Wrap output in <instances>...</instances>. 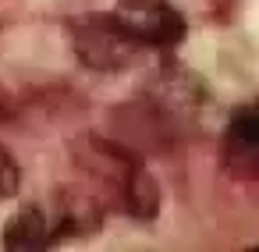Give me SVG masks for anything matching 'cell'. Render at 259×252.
Masks as SVG:
<instances>
[{
    "label": "cell",
    "mask_w": 259,
    "mask_h": 252,
    "mask_svg": "<svg viewBox=\"0 0 259 252\" xmlns=\"http://www.w3.org/2000/svg\"><path fill=\"white\" fill-rule=\"evenodd\" d=\"M110 22L139 50H174L185 39V18L170 0H117Z\"/></svg>",
    "instance_id": "cell-1"
},
{
    "label": "cell",
    "mask_w": 259,
    "mask_h": 252,
    "mask_svg": "<svg viewBox=\"0 0 259 252\" xmlns=\"http://www.w3.org/2000/svg\"><path fill=\"white\" fill-rule=\"evenodd\" d=\"M75 32V50L78 57L89 64V68H100V71H114V68H124L135 61L139 47L110 22V15H89L82 22L71 25Z\"/></svg>",
    "instance_id": "cell-2"
},
{
    "label": "cell",
    "mask_w": 259,
    "mask_h": 252,
    "mask_svg": "<svg viewBox=\"0 0 259 252\" xmlns=\"http://www.w3.org/2000/svg\"><path fill=\"white\" fill-rule=\"evenodd\" d=\"M57 227L43 217V209H22L15 213V220L4 227V248L11 252H25V248H50Z\"/></svg>",
    "instance_id": "cell-3"
},
{
    "label": "cell",
    "mask_w": 259,
    "mask_h": 252,
    "mask_svg": "<svg viewBox=\"0 0 259 252\" xmlns=\"http://www.w3.org/2000/svg\"><path fill=\"white\" fill-rule=\"evenodd\" d=\"M255 149H259V121H255V107L245 103L227 121V160L252 167L255 163Z\"/></svg>",
    "instance_id": "cell-4"
},
{
    "label": "cell",
    "mask_w": 259,
    "mask_h": 252,
    "mask_svg": "<svg viewBox=\"0 0 259 252\" xmlns=\"http://www.w3.org/2000/svg\"><path fill=\"white\" fill-rule=\"evenodd\" d=\"M22 185V171H18V160L11 156V149L0 146V199H11Z\"/></svg>",
    "instance_id": "cell-5"
}]
</instances>
